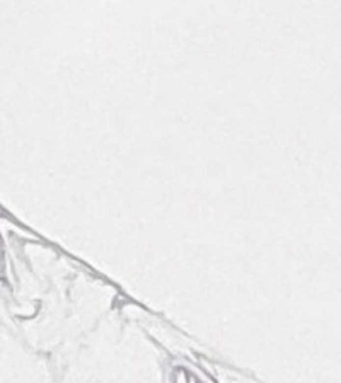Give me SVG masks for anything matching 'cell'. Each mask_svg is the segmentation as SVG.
I'll return each mask as SVG.
<instances>
[{
	"instance_id": "1",
	"label": "cell",
	"mask_w": 341,
	"mask_h": 383,
	"mask_svg": "<svg viewBox=\"0 0 341 383\" xmlns=\"http://www.w3.org/2000/svg\"><path fill=\"white\" fill-rule=\"evenodd\" d=\"M174 383H188V380H186V375L184 373H179L178 378L174 380Z\"/></svg>"
}]
</instances>
